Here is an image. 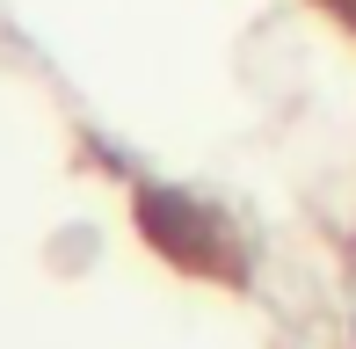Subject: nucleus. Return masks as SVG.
Listing matches in <instances>:
<instances>
[{"label":"nucleus","mask_w":356,"mask_h":349,"mask_svg":"<svg viewBox=\"0 0 356 349\" xmlns=\"http://www.w3.org/2000/svg\"><path fill=\"white\" fill-rule=\"evenodd\" d=\"M327 8H334V15H342V22H349V29H356V0H327Z\"/></svg>","instance_id":"2"},{"label":"nucleus","mask_w":356,"mask_h":349,"mask_svg":"<svg viewBox=\"0 0 356 349\" xmlns=\"http://www.w3.org/2000/svg\"><path fill=\"white\" fill-rule=\"evenodd\" d=\"M138 226H145V241H153L168 262H182V269H225L218 218L204 211L197 197H182V189H145V197H138Z\"/></svg>","instance_id":"1"}]
</instances>
